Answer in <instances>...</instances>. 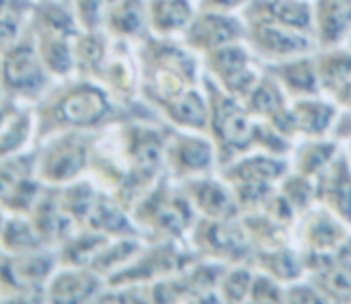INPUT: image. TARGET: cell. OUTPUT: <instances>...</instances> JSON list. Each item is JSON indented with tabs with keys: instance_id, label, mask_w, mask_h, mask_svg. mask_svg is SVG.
I'll return each instance as SVG.
<instances>
[{
	"instance_id": "obj_7",
	"label": "cell",
	"mask_w": 351,
	"mask_h": 304,
	"mask_svg": "<svg viewBox=\"0 0 351 304\" xmlns=\"http://www.w3.org/2000/svg\"><path fill=\"white\" fill-rule=\"evenodd\" d=\"M259 43L269 49V51H278V54H292L298 49L306 47V39L292 35L290 31L278 29V27H265L259 33Z\"/></svg>"
},
{
	"instance_id": "obj_6",
	"label": "cell",
	"mask_w": 351,
	"mask_h": 304,
	"mask_svg": "<svg viewBox=\"0 0 351 304\" xmlns=\"http://www.w3.org/2000/svg\"><path fill=\"white\" fill-rule=\"evenodd\" d=\"M351 19V2L350 0H325L321 8V29L327 39L339 37Z\"/></svg>"
},
{
	"instance_id": "obj_4",
	"label": "cell",
	"mask_w": 351,
	"mask_h": 304,
	"mask_svg": "<svg viewBox=\"0 0 351 304\" xmlns=\"http://www.w3.org/2000/svg\"><path fill=\"white\" fill-rule=\"evenodd\" d=\"M101 276L88 266L60 264L45 282L43 294L49 301H88L99 296Z\"/></svg>"
},
{
	"instance_id": "obj_8",
	"label": "cell",
	"mask_w": 351,
	"mask_h": 304,
	"mask_svg": "<svg viewBox=\"0 0 351 304\" xmlns=\"http://www.w3.org/2000/svg\"><path fill=\"white\" fill-rule=\"evenodd\" d=\"M274 12L288 25L292 27H306L308 25V10L306 6L302 4H296L292 0H280V2H274L271 4Z\"/></svg>"
},
{
	"instance_id": "obj_5",
	"label": "cell",
	"mask_w": 351,
	"mask_h": 304,
	"mask_svg": "<svg viewBox=\"0 0 351 304\" xmlns=\"http://www.w3.org/2000/svg\"><path fill=\"white\" fill-rule=\"evenodd\" d=\"M191 6L187 0H150L146 19L158 35H169L189 23Z\"/></svg>"
},
{
	"instance_id": "obj_1",
	"label": "cell",
	"mask_w": 351,
	"mask_h": 304,
	"mask_svg": "<svg viewBox=\"0 0 351 304\" xmlns=\"http://www.w3.org/2000/svg\"><path fill=\"white\" fill-rule=\"evenodd\" d=\"M117 99L93 76L53 80L33 105L37 140L58 132H99L113 121Z\"/></svg>"
},
{
	"instance_id": "obj_9",
	"label": "cell",
	"mask_w": 351,
	"mask_h": 304,
	"mask_svg": "<svg viewBox=\"0 0 351 304\" xmlns=\"http://www.w3.org/2000/svg\"><path fill=\"white\" fill-rule=\"evenodd\" d=\"M214 2L224 4V6H232V4H239V2H243V0H214Z\"/></svg>"
},
{
	"instance_id": "obj_2",
	"label": "cell",
	"mask_w": 351,
	"mask_h": 304,
	"mask_svg": "<svg viewBox=\"0 0 351 304\" xmlns=\"http://www.w3.org/2000/svg\"><path fill=\"white\" fill-rule=\"evenodd\" d=\"M95 132H58L35 142V177L45 187H64L86 177Z\"/></svg>"
},
{
	"instance_id": "obj_3",
	"label": "cell",
	"mask_w": 351,
	"mask_h": 304,
	"mask_svg": "<svg viewBox=\"0 0 351 304\" xmlns=\"http://www.w3.org/2000/svg\"><path fill=\"white\" fill-rule=\"evenodd\" d=\"M51 82L53 78L43 66L33 37L27 43L19 37L2 51L0 84L8 99L35 105Z\"/></svg>"
}]
</instances>
